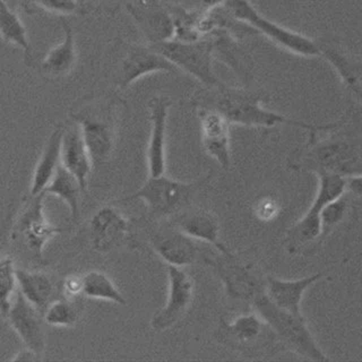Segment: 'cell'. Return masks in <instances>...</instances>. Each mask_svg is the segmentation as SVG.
<instances>
[{"label": "cell", "instance_id": "cell-1", "mask_svg": "<svg viewBox=\"0 0 362 362\" xmlns=\"http://www.w3.org/2000/svg\"><path fill=\"white\" fill-rule=\"evenodd\" d=\"M196 101L197 107H211L224 117L230 124H240L246 127L273 128L279 124H288L293 127L309 130L311 134L325 132L335 127V124L317 126L308 122L283 116L281 113L267 110L262 105V96L247 90L228 88L226 84L207 88Z\"/></svg>", "mask_w": 362, "mask_h": 362}, {"label": "cell", "instance_id": "cell-2", "mask_svg": "<svg viewBox=\"0 0 362 362\" xmlns=\"http://www.w3.org/2000/svg\"><path fill=\"white\" fill-rule=\"evenodd\" d=\"M255 311L266 326L296 354L310 361H329L316 342L303 315L292 314L272 303L265 292H257L252 299Z\"/></svg>", "mask_w": 362, "mask_h": 362}, {"label": "cell", "instance_id": "cell-3", "mask_svg": "<svg viewBox=\"0 0 362 362\" xmlns=\"http://www.w3.org/2000/svg\"><path fill=\"white\" fill-rule=\"evenodd\" d=\"M317 175L320 181L314 201L303 218L288 230L286 235V246L290 254L301 252L322 238L320 214L322 209L346 192V178L342 175L325 171L317 173Z\"/></svg>", "mask_w": 362, "mask_h": 362}, {"label": "cell", "instance_id": "cell-4", "mask_svg": "<svg viewBox=\"0 0 362 362\" xmlns=\"http://www.w3.org/2000/svg\"><path fill=\"white\" fill-rule=\"evenodd\" d=\"M151 47L163 54L178 69L195 77L206 88H215L223 84L213 68L215 40L179 41L173 39L151 45Z\"/></svg>", "mask_w": 362, "mask_h": 362}, {"label": "cell", "instance_id": "cell-5", "mask_svg": "<svg viewBox=\"0 0 362 362\" xmlns=\"http://www.w3.org/2000/svg\"><path fill=\"white\" fill-rule=\"evenodd\" d=\"M223 7L233 20L250 26L255 31L264 34L273 42L293 54L303 57L320 54V45L303 34L277 25L276 23L272 22L260 14L248 0H228Z\"/></svg>", "mask_w": 362, "mask_h": 362}, {"label": "cell", "instance_id": "cell-6", "mask_svg": "<svg viewBox=\"0 0 362 362\" xmlns=\"http://www.w3.org/2000/svg\"><path fill=\"white\" fill-rule=\"evenodd\" d=\"M198 184H189L170 178L165 175L150 177L144 185L122 201L141 199L146 204L153 218H169L184 209L198 189Z\"/></svg>", "mask_w": 362, "mask_h": 362}, {"label": "cell", "instance_id": "cell-7", "mask_svg": "<svg viewBox=\"0 0 362 362\" xmlns=\"http://www.w3.org/2000/svg\"><path fill=\"white\" fill-rule=\"evenodd\" d=\"M167 303L151 320V327L156 332L167 331L184 318L194 299V280L184 267L167 265Z\"/></svg>", "mask_w": 362, "mask_h": 362}, {"label": "cell", "instance_id": "cell-8", "mask_svg": "<svg viewBox=\"0 0 362 362\" xmlns=\"http://www.w3.org/2000/svg\"><path fill=\"white\" fill-rule=\"evenodd\" d=\"M148 243L158 257L165 265H192L197 262L201 254V248L197 246L195 239L185 235L170 223L153 226L147 233Z\"/></svg>", "mask_w": 362, "mask_h": 362}, {"label": "cell", "instance_id": "cell-9", "mask_svg": "<svg viewBox=\"0 0 362 362\" xmlns=\"http://www.w3.org/2000/svg\"><path fill=\"white\" fill-rule=\"evenodd\" d=\"M93 165L105 163L116 144V127L110 112H83L77 116Z\"/></svg>", "mask_w": 362, "mask_h": 362}, {"label": "cell", "instance_id": "cell-10", "mask_svg": "<svg viewBox=\"0 0 362 362\" xmlns=\"http://www.w3.org/2000/svg\"><path fill=\"white\" fill-rule=\"evenodd\" d=\"M171 105L173 101L165 95L154 96L148 102L151 134L147 145L146 161L150 177L164 175L167 170L165 145L168 117Z\"/></svg>", "mask_w": 362, "mask_h": 362}, {"label": "cell", "instance_id": "cell-11", "mask_svg": "<svg viewBox=\"0 0 362 362\" xmlns=\"http://www.w3.org/2000/svg\"><path fill=\"white\" fill-rule=\"evenodd\" d=\"M127 11L151 45L169 41L175 37L169 6H164L160 0H135L127 4Z\"/></svg>", "mask_w": 362, "mask_h": 362}, {"label": "cell", "instance_id": "cell-12", "mask_svg": "<svg viewBox=\"0 0 362 362\" xmlns=\"http://www.w3.org/2000/svg\"><path fill=\"white\" fill-rule=\"evenodd\" d=\"M170 223L196 241L212 245L221 255L235 257L220 239L218 218L205 209H184L169 218Z\"/></svg>", "mask_w": 362, "mask_h": 362}, {"label": "cell", "instance_id": "cell-13", "mask_svg": "<svg viewBox=\"0 0 362 362\" xmlns=\"http://www.w3.org/2000/svg\"><path fill=\"white\" fill-rule=\"evenodd\" d=\"M201 124L202 143L207 156L214 158L222 169L231 167L230 122L218 111L211 107H198Z\"/></svg>", "mask_w": 362, "mask_h": 362}, {"label": "cell", "instance_id": "cell-14", "mask_svg": "<svg viewBox=\"0 0 362 362\" xmlns=\"http://www.w3.org/2000/svg\"><path fill=\"white\" fill-rule=\"evenodd\" d=\"M42 315L39 309L28 303L20 290H17L7 318L26 348L37 356L42 354L45 346Z\"/></svg>", "mask_w": 362, "mask_h": 362}, {"label": "cell", "instance_id": "cell-15", "mask_svg": "<svg viewBox=\"0 0 362 362\" xmlns=\"http://www.w3.org/2000/svg\"><path fill=\"white\" fill-rule=\"evenodd\" d=\"M127 218L115 207L100 209L90 220V237L95 250L107 252L124 243L129 235Z\"/></svg>", "mask_w": 362, "mask_h": 362}, {"label": "cell", "instance_id": "cell-16", "mask_svg": "<svg viewBox=\"0 0 362 362\" xmlns=\"http://www.w3.org/2000/svg\"><path fill=\"white\" fill-rule=\"evenodd\" d=\"M178 68L152 47L136 45L127 52L122 66L120 85L128 88L141 77L158 71L175 73Z\"/></svg>", "mask_w": 362, "mask_h": 362}, {"label": "cell", "instance_id": "cell-17", "mask_svg": "<svg viewBox=\"0 0 362 362\" xmlns=\"http://www.w3.org/2000/svg\"><path fill=\"white\" fill-rule=\"evenodd\" d=\"M60 161L62 167L77 179L79 186L85 192L94 165L77 122L67 129H64Z\"/></svg>", "mask_w": 362, "mask_h": 362}, {"label": "cell", "instance_id": "cell-18", "mask_svg": "<svg viewBox=\"0 0 362 362\" xmlns=\"http://www.w3.org/2000/svg\"><path fill=\"white\" fill-rule=\"evenodd\" d=\"M45 196V194L33 196V202L28 204L17 223V230L25 239L28 248L33 250L37 256L42 254L45 243L57 233L62 232V230L56 226H51L45 218L43 211Z\"/></svg>", "mask_w": 362, "mask_h": 362}, {"label": "cell", "instance_id": "cell-19", "mask_svg": "<svg viewBox=\"0 0 362 362\" xmlns=\"http://www.w3.org/2000/svg\"><path fill=\"white\" fill-rule=\"evenodd\" d=\"M324 276L325 275L322 273H315L298 280H281L277 277L267 276L264 292L277 307L292 314L303 315L301 307L305 291Z\"/></svg>", "mask_w": 362, "mask_h": 362}, {"label": "cell", "instance_id": "cell-20", "mask_svg": "<svg viewBox=\"0 0 362 362\" xmlns=\"http://www.w3.org/2000/svg\"><path fill=\"white\" fill-rule=\"evenodd\" d=\"M62 134H64V128H57L49 137L42 156L40 158L37 168L34 170L31 187L32 196H37L45 192L47 186L50 184L51 179L54 178L57 169L62 164L60 156H62Z\"/></svg>", "mask_w": 362, "mask_h": 362}, {"label": "cell", "instance_id": "cell-21", "mask_svg": "<svg viewBox=\"0 0 362 362\" xmlns=\"http://www.w3.org/2000/svg\"><path fill=\"white\" fill-rule=\"evenodd\" d=\"M15 275L21 293L28 303H32L43 314L48 305L54 301L52 298L56 290L54 281L43 273H34L22 269H15Z\"/></svg>", "mask_w": 362, "mask_h": 362}, {"label": "cell", "instance_id": "cell-22", "mask_svg": "<svg viewBox=\"0 0 362 362\" xmlns=\"http://www.w3.org/2000/svg\"><path fill=\"white\" fill-rule=\"evenodd\" d=\"M266 324L262 317L255 311L252 314H243L230 322L221 326V337L230 344L237 346H249L257 342L264 333Z\"/></svg>", "mask_w": 362, "mask_h": 362}, {"label": "cell", "instance_id": "cell-23", "mask_svg": "<svg viewBox=\"0 0 362 362\" xmlns=\"http://www.w3.org/2000/svg\"><path fill=\"white\" fill-rule=\"evenodd\" d=\"M65 37L60 45L50 50L41 64L43 71L51 76H62L73 69L76 62V47L74 39V31L67 22H62Z\"/></svg>", "mask_w": 362, "mask_h": 362}, {"label": "cell", "instance_id": "cell-24", "mask_svg": "<svg viewBox=\"0 0 362 362\" xmlns=\"http://www.w3.org/2000/svg\"><path fill=\"white\" fill-rule=\"evenodd\" d=\"M82 296L117 305H127V300L110 277L99 271H90L83 275Z\"/></svg>", "mask_w": 362, "mask_h": 362}, {"label": "cell", "instance_id": "cell-25", "mask_svg": "<svg viewBox=\"0 0 362 362\" xmlns=\"http://www.w3.org/2000/svg\"><path fill=\"white\" fill-rule=\"evenodd\" d=\"M82 192L77 179L60 164L54 173V178L51 179L50 184L47 186L42 194L45 195L50 194L59 197L71 209V218H76L78 215L79 196Z\"/></svg>", "mask_w": 362, "mask_h": 362}, {"label": "cell", "instance_id": "cell-26", "mask_svg": "<svg viewBox=\"0 0 362 362\" xmlns=\"http://www.w3.org/2000/svg\"><path fill=\"white\" fill-rule=\"evenodd\" d=\"M320 54H324L326 59L335 67L339 77L346 88L354 90L356 95L362 98V64L351 59L348 56L341 54L339 51L326 47L322 48L320 45Z\"/></svg>", "mask_w": 362, "mask_h": 362}, {"label": "cell", "instance_id": "cell-27", "mask_svg": "<svg viewBox=\"0 0 362 362\" xmlns=\"http://www.w3.org/2000/svg\"><path fill=\"white\" fill-rule=\"evenodd\" d=\"M169 9L175 25L173 40L195 41L203 39V21L206 13L186 11L179 6H169Z\"/></svg>", "mask_w": 362, "mask_h": 362}, {"label": "cell", "instance_id": "cell-28", "mask_svg": "<svg viewBox=\"0 0 362 362\" xmlns=\"http://www.w3.org/2000/svg\"><path fill=\"white\" fill-rule=\"evenodd\" d=\"M0 37L30 54V43L25 28L20 17L11 11L5 0H0Z\"/></svg>", "mask_w": 362, "mask_h": 362}, {"label": "cell", "instance_id": "cell-29", "mask_svg": "<svg viewBox=\"0 0 362 362\" xmlns=\"http://www.w3.org/2000/svg\"><path fill=\"white\" fill-rule=\"evenodd\" d=\"M81 317V307L76 300L64 298V299L54 300L48 308L43 313L45 322L51 326L76 325Z\"/></svg>", "mask_w": 362, "mask_h": 362}, {"label": "cell", "instance_id": "cell-30", "mask_svg": "<svg viewBox=\"0 0 362 362\" xmlns=\"http://www.w3.org/2000/svg\"><path fill=\"white\" fill-rule=\"evenodd\" d=\"M17 281L11 259L0 260V314L7 317L16 293Z\"/></svg>", "mask_w": 362, "mask_h": 362}, {"label": "cell", "instance_id": "cell-31", "mask_svg": "<svg viewBox=\"0 0 362 362\" xmlns=\"http://www.w3.org/2000/svg\"><path fill=\"white\" fill-rule=\"evenodd\" d=\"M346 211H348V202L345 201L344 195L327 204L322 209L320 214L322 237H327L328 233L342 222Z\"/></svg>", "mask_w": 362, "mask_h": 362}, {"label": "cell", "instance_id": "cell-32", "mask_svg": "<svg viewBox=\"0 0 362 362\" xmlns=\"http://www.w3.org/2000/svg\"><path fill=\"white\" fill-rule=\"evenodd\" d=\"M32 1L40 6L41 8L54 14H73L78 7L77 0H32Z\"/></svg>", "mask_w": 362, "mask_h": 362}, {"label": "cell", "instance_id": "cell-33", "mask_svg": "<svg viewBox=\"0 0 362 362\" xmlns=\"http://www.w3.org/2000/svg\"><path fill=\"white\" fill-rule=\"evenodd\" d=\"M280 211V206L275 199L271 197H264L256 204L255 214L259 220L271 221L276 218Z\"/></svg>", "mask_w": 362, "mask_h": 362}, {"label": "cell", "instance_id": "cell-34", "mask_svg": "<svg viewBox=\"0 0 362 362\" xmlns=\"http://www.w3.org/2000/svg\"><path fill=\"white\" fill-rule=\"evenodd\" d=\"M62 291L65 293L66 298L76 299L82 294V276H77V275L68 276L64 282Z\"/></svg>", "mask_w": 362, "mask_h": 362}, {"label": "cell", "instance_id": "cell-35", "mask_svg": "<svg viewBox=\"0 0 362 362\" xmlns=\"http://www.w3.org/2000/svg\"><path fill=\"white\" fill-rule=\"evenodd\" d=\"M346 190L356 197L362 198V175H350L346 178Z\"/></svg>", "mask_w": 362, "mask_h": 362}, {"label": "cell", "instance_id": "cell-36", "mask_svg": "<svg viewBox=\"0 0 362 362\" xmlns=\"http://www.w3.org/2000/svg\"><path fill=\"white\" fill-rule=\"evenodd\" d=\"M228 0H199L201 4V11L203 13H209L213 9L216 8L218 6H223Z\"/></svg>", "mask_w": 362, "mask_h": 362}]
</instances>
